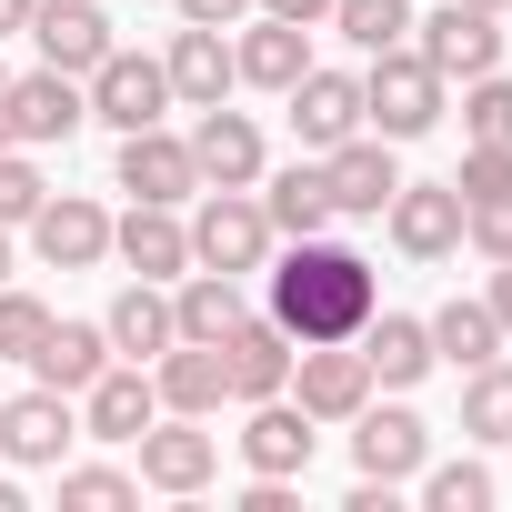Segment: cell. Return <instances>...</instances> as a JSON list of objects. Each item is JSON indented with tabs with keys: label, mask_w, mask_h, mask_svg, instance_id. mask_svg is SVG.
<instances>
[{
	"label": "cell",
	"mask_w": 512,
	"mask_h": 512,
	"mask_svg": "<svg viewBox=\"0 0 512 512\" xmlns=\"http://www.w3.org/2000/svg\"><path fill=\"white\" fill-rule=\"evenodd\" d=\"M382 221H392V241L412 251V262H452L462 251V191L452 181H402L382 201Z\"/></svg>",
	"instance_id": "cell-13"
},
{
	"label": "cell",
	"mask_w": 512,
	"mask_h": 512,
	"mask_svg": "<svg viewBox=\"0 0 512 512\" xmlns=\"http://www.w3.org/2000/svg\"><path fill=\"white\" fill-rule=\"evenodd\" d=\"M61 502L71 512H121V502H141V482L111 472V462H81V472H61Z\"/></svg>",
	"instance_id": "cell-35"
},
{
	"label": "cell",
	"mask_w": 512,
	"mask_h": 512,
	"mask_svg": "<svg viewBox=\"0 0 512 512\" xmlns=\"http://www.w3.org/2000/svg\"><path fill=\"white\" fill-rule=\"evenodd\" d=\"M31 11H41V0H0V41H11V31H31Z\"/></svg>",
	"instance_id": "cell-43"
},
{
	"label": "cell",
	"mask_w": 512,
	"mask_h": 512,
	"mask_svg": "<svg viewBox=\"0 0 512 512\" xmlns=\"http://www.w3.org/2000/svg\"><path fill=\"white\" fill-rule=\"evenodd\" d=\"M422 41V61L442 71V81H472V71H502V31H492V11H472V0H442L432 21H412Z\"/></svg>",
	"instance_id": "cell-14"
},
{
	"label": "cell",
	"mask_w": 512,
	"mask_h": 512,
	"mask_svg": "<svg viewBox=\"0 0 512 512\" xmlns=\"http://www.w3.org/2000/svg\"><path fill=\"white\" fill-rule=\"evenodd\" d=\"M101 332H111V352H121V362H161V352L181 342V332H171V292H161V282H131V292L101 312Z\"/></svg>",
	"instance_id": "cell-26"
},
{
	"label": "cell",
	"mask_w": 512,
	"mask_h": 512,
	"mask_svg": "<svg viewBox=\"0 0 512 512\" xmlns=\"http://www.w3.org/2000/svg\"><path fill=\"white\" fill-rule=\"evenodd\" d=\"M211 472H221V432H201L191 412H171V422L141 432V482L151 492H201Z\"/></svg>",
	"instance_id": "cell-17"
},
{
	"label": "cell",
	"mask_w": 512,
	"mask_h": 512,
	"mask_svg": "<svg viewBox=\"0 0 512 512\" xmlns=\"http://www.w3.org/2000/svg\"><path fill=\"white\" fill-rule=\"evenodd\" d=\"M161 422V392H151V362H111L91 392H81V432L91 442H141Z\"/></svg>",
	"instance_id": "cell-16"
},
{
	"label": "cell",
	"mask_w": 512,
	"mask_h": 512,
	"mask_svg": "<svg viewBox=\"0 0 512 512\" xmlns=\"http://www.w3.org/2000/svg\"><path fill=\"white\" fill-rule=\"evenodd\" d=\"M352 342H362V362H372V382H382V392H412V382L432 372V332H422V322H402V312H372Z\"/></svg>",
	"instance_id": "cell-27"
},
{
	"label": "cell",
	"mask_w": 512,
	"mask_h": 512,
	"mask_svg": "<svg viewBox=\"0 0 512 512\" xmlns=\"http://www.w3.org/2000/svg\"><path fill=\"white\" fill-rule=\"evenodd\" d=\"M0 282H11V231H0Z\"/></svg>",
	"instance_id": "cell-46"
},
{
	"label": "cell",
	"mask_w": 512,
	"mask_h": 512,
	"mask_svg": "<svg viewBox=\"0 0 512 512\" xmlns=\"http://www.w3.org/2000/svg\"><path fill=\"white\" fill-rule=\"evenodd\" d=\"M111 181H121L131 201H161V211L201 201V171H191V141H171L161 121H151V131H121V161H111Z\"/></svg>",
	"instance_id": "cell-8"
},
{
	"label": "cell",
	"mask_w": 512,
	"mask_h": 512,
	"mask_svg": "<svg viewBox=\"0 0 512 512\" xmlns=\"http://www.w3.org/2000/svg\"><path fill=\"white\" fill-rule=\"evenodd\" d=\"M31 41H41V61H51V71L91 81V71H101V51H111V11H101V0H41V11H31Z\"/></svg>",
	"instance_id": "cell-18"
},
{
	"label": "cell",
	"mask_w": 512,
	"mask_h": 512,
	"mask_svg": "<svg viewBox=\"0 0 512 512\" xmlns=\"http://www.w3.org/2000/svg\"><path fill=\"white\" fill-rule=\"evenodd\" d=\"M462 432L472 442H512V362L502 352L462 372Z\"/></svg>",
	"instance_id": "cell-31"
},
{
	"label": "cell",
	"mask_w": 512,
	"mask_h": 512,
	"mask_svg": "<svg viewBox=\"0 0 512 512\" xmlns=\"http://www.w3.org/2000/svg\"><path fill=\"white\" fill-rule=\"evenodd\" d=\"M71 442H81V412H71V392L31 382V392H11V402H0V462H21V472H51Z\"/></svg>",
	"instance_id": "cell-4"
},
{
	"label": "cell",
	"mask_w": 512,
	"mask_h": 512,
	"mask_svg": "<svg viewBox=\"0 0 512 512\" xmlns=\"http://www.w3.org/2000/svg\"><path fill=\"white\" fill-rule=\"evenodd\" d=\"M462 241L482 251V262H512V191H492V201H462Z\"/></svg>",
	"instance_id": "cell-38"
},
{
	"label": "cell",
	"mask_w": 512,
	"mask_h": 512,
	"mask_svg": "<svg viewBox=\"0 0 512 512\" xmlns=\"http://www.w3.org/2000/svg\"><path fill=\"white\" fill-rule=\"evenodd\" d=\"M372 312H382V282H372L362 251H342V241L312 231V241H292L272 262V322L292 342H352Z\"/></svg>",
	"instance_id": "cell-1"
},
{
	"label": "cell",
	"mask_w": 512,
	"mask_h": 512,
	"mask_svg": "<svg viewBox=\"0 0 512 512\" xmlns=\"http://www.w3.org/2000/svg\"><path fill=\"white\" fill-rule=\"evenodd\" d=\"M191 262L201 272H262L272 262V211L251 201V191H201V211H191Z\"/></svg>",
	"instance_id": "cell-3"
},
{
	"label": "cell",
	"mask_w": 512,
	"mask_h": 512,
	"mask_svg": "<svg viewBox=\"0 0 512 512\" xmlns=\"http://www.w3.org/2000/svg\"><path fill=\"white\" fill-rule=\"evenodd\" d=\"M21 231H31V251H41L51 272H91L101 251H111V211H101V201H81V191H51Z\"/></svg>",
	"instance_id": "cell-12"
},
{
	"label": "cell",
	"mask_w": 512,
	"mask_h": 512,
	"mask_svg": "<svg viewBox=\"0 0 512 512\" xmlns=\"http://www.w3.org/2000/svg\"><path fill=\"white\" fill-rule=\"evenodd\" d=\"M322 181H332V221H382V201L402 191V161L382 131H352L322 151Z\"/></svg>",
	"instance_id": "cell-6"
},
{
	"label": "cell",
	"mask_w": 512,
	"mask_h": 512,
	"mask_svg": "<svg viewBox=\"0 0 512 512\" xmlns=\"http://www.w3.org/2000/svg\"><path fill=\"white\" fill-rule=\"evenodd\" d=\"M282 101H292L302 151H332V141H352V131H362V71H302Z\"/></svg>",
	"instance_id": "cell-19"
},
{
	"label": "cell",
	"mask_w": 512,
	"mask_h": 512,
	"mask_svg": "<svg viewBox=\"0 0 512 512\" xmlns=\"http://www.w3.org/2000/svg\"><path fill=\"white\" fill-rule=\"evenodd\" d=\"M412 482H422L432 512H492V472H482V462H422Z\"/></svg>",
	"instance_id": "cell-33"
},
{
	"label": "cell",
	"mask_w": 512,
	"mask_h": 512,
	"mask_svg": "<svg viewBox=\"0 0 512 512\" xmlns=\"http://www.w3.org/2000/svg\"><path fill=\"white\" fill-rule=\"evenodd\" d=\"M231 322H241V282L191 262V272H181V292H171V332H181V342H221Z\"/></svg>",
	"instance_id": "cell-29"
},
{
	"label": "cell",
	"mask_w": 512,
	"mask_h": 512,
	"mask_svg": "<svg viewBox=\"0 0 512 512\" xmlns=\"http://www.w3.org/2000/svg\"><path fill=\"white\" fill-rule=\"evenodd\" d=\"M41 332H51V302H31V292L0 282V362H31V352H41Z\"/></svg>",
	"instance_id": "cell-36"
},
{
	"label": "cell",
	"mask_w": 512,
	"mask_h": 512,
	"mask_svg": "<svg viewBox=\"0 0 512 512\" xmlns=\"http://www.w3.org/2000/svg\"><path fill=\"white\" fill-rule=\"evenodd\" d=\"M482 302H492V322H502V342H512V262H492V292H482Z\"/></svg>",
	"instance_id": "cell-42"
},
{
	"label": "cell",
	"mask_w": 512,
	"mask_h": 512,
	"mask_svg": "<svg viewBox=\"0 0 512 512\" xmlns=\"http://www.w3.org/2000/svg\"><path fill=\"white\" fill-rule=\"evenodd\" d=\"M462 131L472 141H512V81L502 71H472L462 81Z\"/></svg>",
	"instance_id": "cell-34"
},
{
	"label": "cell",
	"mask_w": 512,
	"mask_h": 512,
	"mask_svg": "<svg viewBox=\"0 0 512 512\" xmlns=\"http://www.w3.org/2000/svg\"><path fill=\"white\" fill-rule=\"evenodd\" d=\"M191 171H201V191H251V181H262V121L211 101L191 121Z\"/></svg>",
	"instance_id": "cell-11"
},
{
	"label": "cell",
	"mask_w": 512,
	"mask_h": 512,
	"mask_svg": "<svg viewBox=\"0 0 512 512\" xmlns=\"http://www.w3.org/2000/svg\"><path fill=\"white\" fill-rule=\"evenodd\" d=\"M312 442H322V422H312L292 392L251 402V422H241V462H251V472H282V482H302V472H312Z\"/></svg>",
	"instance_id": "cell-15"
},
{
	"label": "cell",
	"mask_w": 512,
	"mask_h": 512,
	"mask_svg": "<svg viewBox=\"0 0 512 512\" xmlns=\"http://www.w3.org/2000/svg\"><path fill=\"white\" fill-rule=\"evenodd\" d=\"M0 512H21V482H0Z\"/></svg>",
	"instance_id": "cell-45"
},
{
	"label": "cell",
	"mask_w": 512,
	"mask_h": 512,
	"mask_svg": "<svg viewBox=\"0 0 512 512\" xmlns=\"http://www.w3.org/2000/svg\"><path fill=\"white\" fill-rule=\"evenodd\" d=\"M422 332H432V362H452V372H472V362H492V352H502V322H492V302H442Z\"/></svg>",
	"instance_id": "cell-30"
},
{
	"label": "cell",
	"mask_w": 512,
	"mask_h": 512,
	"mask_svg": "<svg viewBox=\"0 0 512 512\" xmlns=\"http://www.w3.org/2000/svg\"><path fill=\"white\" fill-rule=\"evenodd\" d=\"M262 211H272V241H312V231L332 221V181H322V161H292V171H272Z\"/></svg>",
	"instance_id": "cell-28"
},
{
	"label": "cell",
	"mask_w": 512,
	"mask_h": 512,
	"mask_svg": "<svg viewBox=\"0 0 512 512\" xmlns=\"http://www.w3.org/2000/svg\"><path fill=\"white\" fill-rule=\"evenodd\" d=\"M21 131H11V71H0V151H11Z\"/></svg>",
	"instance_id": "cell-44"
},
{
	"label": "cell",
	"mask_w": 512,
	"mask_h": 512,
	"mask_svg": "<svg viewBox=\"0 0 512 512\" xmlns=\"http://www.w3.org/2000/svg\"><path fill=\"white\" fill-rule=\"evenodd\" d=\"M452 191H462V201L512 191V141H472V151H462V171H452Z\"/></svg>",
	"instance_id": "cell-39"
},
{
	"label": "cell",
	"mask_w": 512,
	"mask_h": 512,
	"mask_svg": "<svg viewBox=\"0 0 512 512\" xmlns=\"http://www.w3.org/2000/svg\"><path fill=\"white\" fill-rule=\"evenodd\" d=\"M251 11H272V21H302V31H312V21H332V0H251Z\"/></svg>",
	"instance_id": "cell-40"
},
{
	"label": "cell",
	"mask_w": 512,
	"mask_h": 512,
	"mask_svg": "<svg viewBox=\"0 0 512 512\" xmlns=\"http://www.w3.org/2000/svg\"><path fill=\"white\" fill-rule=\"evenodd\" d=\"M332 31L372 61V51H402L412 41V0H332Z\"/></svg>",
	"instance_id": "cell-32"
},
{
	"label": "cell",
	"mask_w": 512,
	"mask_h": 512,
	"mask_svg": "<svg viewBox=\"0 0 512 512\" xmlns=\"http://www.w3.org/2000/svg\"><path fill=\"white\" fill-rule=\"evenodd\" d=\"M472 11H512V0H472Z\"/></svg>",
	"instance_id": "cell-47"
},
{
	"label": "cell",
	"mask_w": 512,
	"mask_h": 512,
	"mask_svg": "<svg viewBox=\"0 0 512 512\" xmlns=\"http://www.w3.org/2000/svg\"><path fill=\"white\" fill-rule=\"evenodd\" d=\"M241 11H251V0H181V21H211V31H231Z\"/></svg>",
	"instance_id": "cell-41"
},
{
	"label": "cell",
	"mask_w": 512,
	"mask_h": 512,
	"mask_svg": "<svg viewBox=\"0 0 512 512\" xmlns=\"http://www.w3.org/2000/svg\"><path fill=\"white\" fill-rule=\"evenodd\" d=\"M292 352H302V342H292L272 312H262V322L241 312V322L221 332V372H231V402H272V392H292Z\"/></svg>",
	"instance_id": "cell-10"
},
{
	"label": "cell",
	"mask_w": 512,
	"mask_h": 512,
	"mask_svg": "<svg viewBox=\"0 0 512 512\" xmlns=\"http://www.w3.org/2000/svg\"><path fill=\"white\" fill-rule=\"evenodd\" d=\"M81 121H91V91H81L71 71H51V61H41V71H21V81H11V131H21V141H71Z\"/></svg>",
	"instance_id": "cell-22"
},
{
	"label": "cell",
	"mask_w": 512,
	"mask_h": 512,
	"mask_svg": "<svg viewBox=\"0 0 512 512\" xmlns=\"http://www.w3.org/2000/svg\"><path fill=\"white\" fill-rule=\"evenodd\" d=\"M111 251H121L141 282H181L191 272V221L161 211V201H131V221H111Z\"/></svg>",
	"instance_id": "cell-20"
},
{
	"label": "cell",
	"mask_w": 512,
	"mask_h": 512,
	"mask_svg": "<svg viewBox=\"0 0 512 512\" xmlns=\"http://www.w3.org/2000/svg\"><path fill=\"white\" fill-rule=\"evenodd\" d=\"M231 71H241L251 91H292V81L312 71V31H302V21H272V11H262V21H251V31L231 41Z\"/></svg>",
	"instance_id": "cell-25"
},
{
	"label": "cell",
	"mask_w": 512,
	"mask_h": 512,
	"mask_svg": "<svg viewBox=\"0 0 512 512\" xmlns=\"http://www.w3.org/2000/svg\"><path fill=\"white\" fill-rule=\"evenodd\" d=\"M161 71H171V101H191V111H211V101H231V41L211 31V21H181L171 31V51H161Z\"/></svg>",
	"instance_id": "cell-21"
},
{
	"label": "cell",
	"mask_w": 512,
	"mask_h": 512,
	"mask_svg": "<svg viewBox=\"0 0 512 512\" xmlns=\"http://www.w3.org/2000/svg\"><path fill=\"white\" fill-rule=\"evenodd\" d=\"M352 422H362V432H352V462H362L372 482H392V492H402V482L432 462V422H422L412 402H362Z\"/></svg>",
	"instance_id": "cell-9"
},
{
	"label": "cell",
	"mask_w": 512,
	"mask_h": 512,
	"mask_svg": "<svg viewBox=\"0 0 512 512\" xmlns=\"http://www.w3.org/2000/svg\"><path fill=\"white\" fill-rule=\"evenodd\" d=\"M41 201H51V181H41V171L21 161V141H11V151H0V231H21Z\"/></svg>",
	"instance_id": "cell-37"
},
{
	"label": "cell",
	"mask_w": 512,
	"mask_h": 512,
	"mask_svg": "<svg viewBox=\"0 0 512 512\" xmlns=\"http://www.w3.org/2000/svg\"><path fill=\"white\" fill-rule=\"evenodd\" d=\"M81 91H91V121H111V131H151V121L171 111V71L141 61V51H121V41L101 51V71H91Z\"/></svg>",
	"instance_id": "cell-5"
},
{
	"label": "cell",
	"mask_w": 512,
	"mask_h": 512,
	"mask_svg": "<svg viewBox=\"0 0 512 512\" xmlns=\"http://www.w3.org/2000/svg\"><path fill=\"white\" fill-rule=\"evenodd\" d=\"M111 362H121V352H111V332H101V322H51V332H41V352H31V382H51V392H71V402H81Z\"/></svg>",
	"instance_id": "cell-23"
},
{
	"label": "cell",
	"mask_w": 512,
	"mask_h": 512,
	"mask_svg": "<svg viewBox=\"0 0 512 512\" xmlns=\"http://www.w3.org/2000/svg\"><path fill=\"white\" fill-rule=\"evenodd\" d=\"M442 71L402 41V51H372V71H362V121L382 131V141H422L432 121H442Z\"/></svg>",
	"instance_id": "cell-2"
},
{
	"label": "cell",
	"mask_w": 512,
	"mask_h": 512,
	"mask_svg": "<svg viewBox=\"0 0 512 512\" xmlns=\"http://www.w3.org/2000/svg\"><path fill=\"white\" fill-rule=\"evenodd\" d=\"M292 402H302L312 422H352V412L372 402L362 342H302V352H292Z\"/></svg>",
	"instance_id": "cell-7"
},
{
	"label": "cell",
	"mask_w": 512,
	"mask_h": 512,
	"mask_svg": "<svg viewBox=\"0 0 512 512\" xmlns=\"http://www.w3.org/2000/svg\"><path fill=\"white\" fill-rule=\"evenodd\" d=\"M151 392H161V412H221L231 402V372H221V342H171L161 362H151Z\"/></svg>",
	"instance_id": "cell-24"
}]
</instances>
